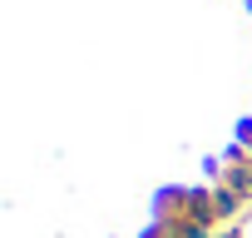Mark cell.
Returning <instances> with one entry per match:
<instances>
[{"instance_id":"cell-1","label":"cell","mask_w":252,"mask_h":238,"mask_svg":"<svg viewBox=\"0 0 252 238\" xmlns=\"http://www.w3.org/2000/svg\"><path fill=\"white\" fill-rule=\"evenodd\" d=\"M213 189H218L222 218H237V213H247V208H252V154H247V149H232Z\"/></svg>"},{"instance_id":"cell-2","label":"cell","mask_w":252,"mask_h":238,"mask_svg":"<svg viewBox=\"0 0 252 238\" xmlns=\"http://www.w3.org/2000/svg\"><path fill=\"white\" fill-rule=\"evenodd\" d=\"M237 149L252 154V119H247V124H237Z\"/></svg>"},{"instance_id":"cell-3","label":"cell","mask_w":252,"mask_h":238,"mask_svg":"<svg viewBox=\"0 0 252 238\" xmlns=\"http://www.w3.org/2000/svg\"><path fill=\"white\" fill-rule=\"evenodd\" d=\"M213 238H247V233H242V228H218Z\"/></svg>"}]
</instances>
